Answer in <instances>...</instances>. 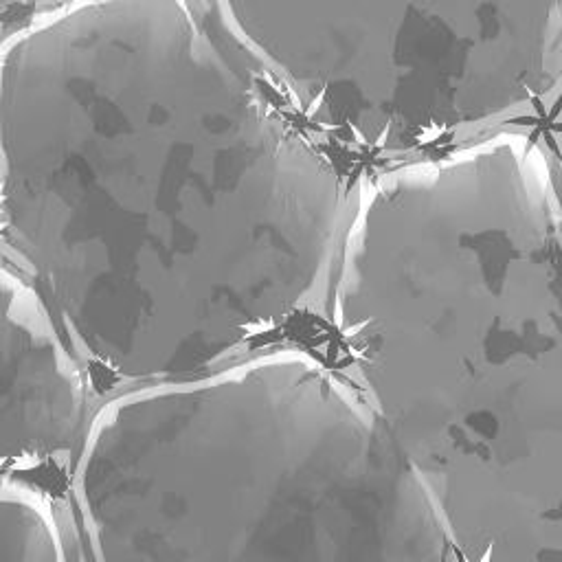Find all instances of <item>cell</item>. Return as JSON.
<instances>
[{"instance_id": "obj_1", "label": "cell", "mask_w": 562, "mask_h": 562, "mask_svg": "<svg viewBox=\"0 0 562 562\" xmlns=\"http://www.w3.org/2000/svg\"><path fill=\"white\" fill-rule=\"evenodd\" d=\"M0 251L101 400L272 327L257 103L191 0H57L0 44Z\"/></svg>"}, {"instance_id": "obj_2", "label": "cell", "mask_w": 562, "mask_h": 562, "mask_svg": "<svg viewBox=\"0 0 562 562\" xmlns=\"http://www.w3.org/2000/svg\"><path fill=\"white\" fill-rule=\"evenodd\" d=\"M97 407L51 308L0 255V492L64 497Z\"/></svg>"}, {"instance_id": "obj_3", "label": "cell", "mask_w": 562, "mask_h": 562, "mask_svg": "<svg viewBox=\"0 0 562 562\" xmlns=\"http://www.w3.org/2000/svg\"><path fill=\"white\" fill-rule=\"evenodd\" d=\"M0 562H75L53 501L0 492Z\"/></svg>"}, {"instance_id": "obj_4", "label": "cell", "mask_w": 562, "mask_h": 562, "mask_svg": "<svg viewBox=\"0 0 562 562\" xmlns=\"http://www.w3.org/2000/svg\"><path fill=\"white\" fill-rule=\"evenodd\" d=\"M57 0H0V15L11 13V11H22V9H46Z\"/></svg>"}, {"instance_id": "obj_5", "label": "cell", "mask_w": 562, "mask_h": 562, "mask_svg": "<svg viewBox=\"0 0 562 562\" xmlns=\"http://www.w3.org/2000/svg\"><path fill=\"white\" fill-rule=\"evenodd\" d=\"M492 551H494V547H492V545H490V547H487V549H485V553H483V558H481V560H479V562H490V560H492Z\"/></svg>"}]
</instances>
